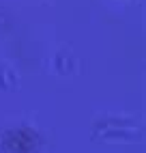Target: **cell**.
Masks as SVG:
<instances>
[]
</instances>
